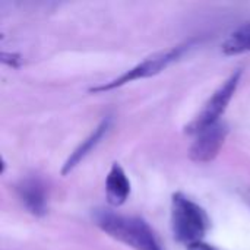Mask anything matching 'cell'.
I'll return each mask as SVG.
<instances>
[{
    "instance_id": "4",
    "label": "cell",
    "mask_w": 250,
    "mask_h": 250,
    "mask_svg": "<svg viewBox=\"0 0 250 250\" xmlns=\"http://www.w3.org/2000/svg\"><path fill=\"white\" fill-rule=\"evenodd\" d=\"M242 76H243V70L237 69L217 88V91L207 101V104L204 105L201 113L186 126V133L196 135L199 130L220 122L221 116L227 110L231 98L234 97V94L240 85Z\"/></svg>"
},
{
    "instance_id": "1",
    "label": "cell",
    "mask_w": 250,
    "mask_h": 250,
    "mask_svg": "<svg viewBox=\"0 0 250 250\" xmlns=\"http://www.w3.org/2000/svg\"><path fill=\"white\" fill-rule=\"evenodd\" d=\"M97 227L114 240L135 250H163L155 233L141 217L101 209L94 215Z\"/></svg>"
},
{
    "instance_id": "5",
    "label": "cell",
    "mask_w": 250,
    "mask_h": 250,
    "mask_svg": "<svg viewBox=\"0 0 250 250\" xmlns=\"http://www.w3.org/2000/svg\"><path fill=\"white\" fill-rule=\"evenodd\" d=\"M229 135V126L224 122H217L195 135L190 145L189 157L193 163L207 164L217 158Z\"/></svg>"
},
{
    "instance_id": "11",
    "label": "cell",
    "mask_w": 250,
    "mask_h": 250,
    "mask_svg": "<svg viewBox=\"0 0 250 250\" xmlns=\"http://www.w3.org/2000/svg\"><path fill=\"white\" fill-rule=\"evenodd\" d=\"M188 250H218L217 248L205 243V242H198V243H193L190 246H188Z\"/></svg>"
},
{
    "instance_id": "6",
    "label": "cell",
    "mask_w": 250,
    "mask_h": 250,
    "mask_svg": "<svg viewBox=\"0 0 250 250\" xmlns=\"http://www.w3.org/2000/svg\"><path fill=\"white\" fill-rule=\"evenodd\" d=\"M16 193L25 209L34 217H44L48 211V192L40 177H25L16 186Z\"/></svg>"
},
{
    "instance_id": "2",
    "label": "cell",
    "mask_w": 250,
    "mask_h": 250,
    "mask_svg": "<svg viewBox=\"0 0 250 250\" xmlns=\"http://www.w3.org/2000/svg\"><path fill=\"white\" fill-rule=\"evenodd\" d=\"M209 229V218L202 207L182 192L171 198V230L177 242L188 246L202 242Z\"/></svg>"
},
{
    "instance_id": "3",
    "label": "cell",
    "mask_w": 250,
    "mask_h": 250,
    "mask_svg": "<svg viewBox=\"0 0 250 250\" xmlns=\"http://www.w3.org/2000/svg\"><path fill=\"white\" fill-rule=\"evenodd\" d=\"M190 45L192 44L188 42V44H182V45L173 47L170 50H166L163 53L154 54V56L142 60L136 66L130 67L129 70H126L125 73H122L116 79H111L108 82H104V83L92 86L89 89V92H94V94H97V92H108V91H113L116 88L125 86V85H127V83H130L133 81L155 76V75L161 73L163 70H166L171 63L177 62L186 53V50L190 48Z\"/></svg>"
},
{
    "instance_id": "7",
    "label": "cell",
    "mask_w": 250,
    "mask_h": 250,
    "mask_svg": "<svg viewBox=\"0 0 250 250\" xmlns=\"http://www.w3.org/2000/svg\"><path fill=\"white\" fill-rule=\"evenodd\" d=\"M110 127H111V117H104L100 122V125L94 129V132L85 141H82V144L64 161V164L62 167V176H67L69 173H72L97 148V145L105 138Z\"/></svg>"
},
{
    "instance_id": "8",
    "label": "cell",
    "mask_w": 250,
    "mask_h": 250,
    "mask_svg": "<svg viewBox=\"0 0 250 250\" xmlns=\"http://www.w3.org/2000/svg\"><path fill=\"white\" fill-rule=\"evenodd\" d=\"M130 196V180L126 176V171L119 163H113L107 179H105V198L107 202L119 208L126 204Z\"/></svg>"
},
{
    "instance_id": "10",
    "label": "cell",
    "mask_w": 250,
    "mask_h": 250,
    "mask_svg": "<svg viewBox=\"0 0 250 250\" xmlns=\"http://www.w3.org/2000/svg\"><path fill=\"white\" fill-rule=\"evenodd\" d=\"M1 62L10 67H18L19 63H21V56L16 54V53H6L3 51L1 53Z\"/></svg>"
},
{
    "instance_id": "9",
    "label": "cell",
    "mask_w": 250,
    "mask_h": 250,
    "mask_svg": "<svg viewBox=\"0 0 250 250\" xmlns=\"http://www.w3.org/2000/svg\"><path fill=\"white\" fill-rule=\"evenodd\" d=\"M224 56H239L250 53V22L233 31L221 45Z\"/></svg>"
}]
</instances>
